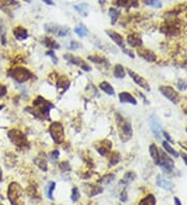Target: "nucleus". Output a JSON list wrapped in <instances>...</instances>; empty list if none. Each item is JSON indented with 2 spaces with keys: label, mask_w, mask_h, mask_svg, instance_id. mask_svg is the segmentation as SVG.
<instances>
[{
  "label": "nucleus",
  "mask_w": 187,
  "mask_h": 205,
  "mask_svg": "<svg viewBox=\"0 0 187 205\" xmlns=\"http://www.w3.org/2000/svg\"><path fill=\"white\" fill-rule=\"evenodd\" d=\"M114 120H115V124H117L118 137H120L121 141L123 143H126V142H128L132 138L133 135L132 124L130 122V120H128V118L124 117L120 113H115Z\"/></svg>",
  "instance_id": "obj_2"
},
{
  "label": "nucleus",
  "mask_w": 187,
  "mask_h": 205,
  "mask_svg": "<svg viewBox=\"0 0 187 205\" xmlns=\"http://www.w3.org/2000/svg\"><path fill=\"white\" fill-rule=\"evenodd\" d=\"M87 59L91 62H94V63H98V64H103L105 63V62H107V59H106L105 57H103V56L101 55H91L88 56Z\"/></svg>",
  "instance_id": "obj_32"
},
{
  "label": "nucleus",
  "mask_w": 187,
  "mask_h": 205,
  "mask_svg": "<svg viewBox=\"0 0 187 205\" xmlns=\"http://www.w3.org/2000/svg\"><path fill=\"white\" fill-rule=\"evenodd\" d=\"M127 44H128L130 47H132V48L141 47V45H142L141 37L136 33H130L128 34V36H127Z\"/></svg>",
  "instance_id": "obj_20"
},
{
  "label": "nucleus",
  "mask_w": 187,
  "mask_h": 205,
  "mask_svg": "<svg viewBox=\"0 0 187 205\" xmlns=\"http://www.w3.org/2000/svg\"><path fill=\"white\" fill-rule=\"evenodd\" d=\"M98 86H99V88L103 91L104 93L107 94V96H114L115 94L114 88L112 87V85L108 81H101Z\"/></svg>",
  "instance_id": "obj_21"
},
{
  "label": "nucleus",
  "mask_w": 187,
  "mask_h": 205,
  "mask_svg": "<svg viewBox=\"0 0 187 205\" xmlns=\"http://www.w3.org/2000/svg\"><path fill=\"white\" fill-rule=\"evenodd\" d=\"M43 1L48 5H54V2H53L52 0H43Z\"/></svg>",
  "instance_id": "obj_50"
},
{
  "label": "nucleus",
  "mask_w": 187,
  "mask_h": 205,
  "mask_svg": "<svg viewBox=\"0 0 187 205\" xmlns=\"http://www.w3.org/2000/svg\"><path fill=\"white\" fill-rule=\"evenodd\" d=\"M114 4L121 7H129L132 5V0H115Z\"/></svg>",
  "instance_id": "obj_36"
},
{
  "label": "nucleus",
  "mask_w": 187,
  "mask_h": 205,
  "mask_svg": "<svg viewBox=\"0 0 187 205\" xmlns=\"http://www.w3.org/2000/svg\"><path fill=\"white\" fill-rule=\"evenodd\" d=\"M64 58L67 59V60L69 61L70 63H72L74 65H77V66H79V67H81L83 70H85V72H90V70H91L90 65H88L87 62L83 60L82 58L77 57V56H74L73 54H71V53H67L66 55H64Z\"/></svg>",
  "instance_id": "obj_10"
},
{
  "label": "nucleus",
  "mask_w": 187,
  "mask_h": 205,
  "mask_svg": "<svg viewBox=\"0 0 187 205\" xmlns=\"http://www.w3.org/2000/svg\"><path fill=\"white\" fill-rule=\"evenodd\" d=\"M157 165L165 172H171L174 169L175 166L173 159L171 156H168L166 152L162 151L161 149H159V162Z\"/></svg>",
  "instance_id": "obj_7"
},
{
  "label": "nucleus",
  "mask_w": 187,
  "mask_h": 205,
  "mask_svg": "<svg viewBox=\"0 0 187 205\" xmlns=\"http://www.w3.org/2000/svg\"><path fill=\"white\" fill-rule=\"evenodd\" d=\"M149 124H150V127L151 130H152L153 134L155 135V137L158 140L161 139V123H160V121L158 120V118L155 115H152V116L150 117L149 119Z\"/></svg>",
  "instance_id": "obj_13"
},
{
  "label": "nucleus",
  "mask_w": 187,
  "mask_h": 205,
  "mask_svg": "<svg viewBox=\"0 0 187 205\" xmlns=\"http://www.w3.org/2000/svg\"><path fill=\"white\" fill-rule=\"evenodd\" d=\"M3 108H4V105H0V111H1V110L3 109Z\"/></svg>",
  "instance_id": "obj_54"
},
{
  "label": "nucleus",
  "mask_w": 187,
  "mask_h": 205,
  "mask_svg": "<svg viewBox=\"0 0 187 205\" xmlns=\"http://www.w3.org/2000/svg\"><path fill=\"white\" fill-rule=\"evenodd\" d=\"M7 87L5 85L0 84V100L7 96Z\"/></svg>",
  "instance_id": "obj_46"
},
{
  "label": "nucleus",
  "mask_w": 187,
  "mask_h": 205,
  "mask_svg": "<svg viewBox=\"0 0 187 205\" xmlns=\"http://www.w3.org/2000/svg\"><path fill=\"white\" fill-rule=\"evenodd\" d=\"M87 3H81L80 5H75V10L78 11L79 14H81V15H83V16H87V14H85L84 13V8H87Z\"/></svg>",
  "instance_id": "obj_41"
},
{
  "label": "nucleus",
  "mask_w": 187,
  "mask_h": 205,
  "mask_svg": "<svg viewBox=\"0 0 187 205\" xmlns=\"http://www.w3.org/2000/svg\"><path fill=\"white\" fill-rule=\"evenodd\" d=\"M45 27H47L46 30L48 31L49 33H51L58 37H66L70 34V29L68 27L60 26V25L48 24V25H45Z\"/></svg>",
  "instance_id": "obj_9"
},
{
  "label": "nucleus",
  "mask_w": 187,
  "mask_h": 205,
  "mask_svg": "<svg viewBox=\"0 0 187 205\" xmlns=\"http://www.w3.org/2000/svg\"><path fill=\"white\" fill-rule=\"evenodd\" d=\"M55 85H56V88H57L58 90H60V93L62 94L68 88L70 87L71 81L67 76L61 75V76H59L58 78H56Z\"/></svg>",
  "instance_id": "obj_15"
},
{
  "label": "nucleus",
  "mask_w": 187,
  "mask_h": 205,
  "mask_svg": "<svg viewBox=\"0 0 187 205\" xmlns=\"http://www.w3.org/2000/svg\"><path fill=\"white\" fill-rule=\"evenodd\" d=\"M11 78L18 83H25L32 78V72L24 66H17L8 73Z\"/></svg>",
  "instance_id": "obj_4"
},
{
  "label": "nucleus",
  "mask_w": 187,
  "mask_h": 205,
  "mask_svg": "<svg viewBox=\"0 0 187 205\" xmlns=\"http://www.w3.org/2000/svg\"><path fill=\"white\" fill-rule=\"evenodd\" d=\"M174 201H175V204H176V205H182V204H181V201L179 200V198L175 197V198H174Z\"/></svg>",
  "instance_id": "obj_51"
},
{
  "label": "nucleus",
  "mask_w": 187,
  "mask_h": 205,
  "mask_svg": "<svg viewBox=\"0 0 187 205\" xmlns=\"http://www.w3.org/2000/svg\"><path fill=\"white\" fill-rule=\"evenodd\" d=\"M156 183H157V186H158L166 190V191H171V190L173 189V185H171V183L168 180L164 179V178H163L161 175H158V176H157Z\"/></svg>",
  "instance_id": "obj_24"
},
{
  "label": "nucleus",
  "mask_w": 187,
  "mask_h": 205,
  "mask_svg": "<svg viewBox=\"0 0 187 205\" xmlns=\"http://www.w3.org/2000/svg\"><path fill=\"white\" fill-rule=\"evenodd\" d=\"M108 15H109V17H110V19H111V24L114 25L115 23H117L118 17L121 16V11L118 10H117V8H114V7H110L108 10Z\"/></svg>",
  "instance_id": "obj_30"
},
{
  "label": "nucleus",
  "mask_w": 187,
  "mask_h": 205,
  "mask_svg": "<svg viewBox=\"0 0 187 205\" xmlns=\"http://www.w3.org/2000/svg\"><path fill=\"white\" fill-rule=\"evenodd\" d=\"M149 151H150V156H152L155 164L157 165L159 162V148L157 147L156 144H151L149 147Z\"/></svg>",
  "instance_id": "obj_27"
},
{
  "label": "nucleus",
  "mask_w": 187,
  "mask_h": 205,
  "mask_svg": "<svg viewBox=\"0 0 187 205\" xmlns=\"http://www.w3.org/2000/svg\"><path fill=\"white\" fill-rule=\"evenodd\" d=\"M46 54H47V56H50V57H51L53 63L56 64L58 62V58H57V56H56V54L54 53L53 50H48V51L46 52Z\"/></svg>",
  "instance_id": "obj_42"
},
{
  "label": "nucleus",
  "mask_w": 187,
  "mask_h": 205,
  "mask_svg": "<svg viewBox=\"0 0 187 205\" xmlns=\"http://www.w3.org/2000/svg\"><path fill=\"white\" fill-rule=\"evenodd\" d=\"M162 147L164 148V150L166 151L167 153H170L171 156H173L174 157H179L180 154L177 152L176 149H174L173 146H171L170 143H168L167 141H163L162 142Z\"/></svg>",
  "instance_id": "obj_31"
},
{
  "label": "nucleus",
  "mask_w": 187,
  "mask_h": 205,
  "mask_svg": "<svg viewBox=\"0 0 187 205\" xmlns=\"http://www.w3.org/2000/svg\"><path fill=\"white\" fill-rule=\"evenodd\" d=\"M114 177H115V175L114 173H107L101 178V179L99 180V182L103 183V185H109L110 182H112V180L114 179Z\"/></svg>",
  "instance_id": "obj_34"
},
{
  "label": "nucleus",
  "mask_w": 187,
  "mask_h": 205,
  "mask_svg": "<svg viewBox=\"0 0 187 205\" xmlns=\"http://www.w3.org/2000/svg\"><path fill=\"white\" fill-rule=\"evenodd\" d=\"M2 179H3V173H2V169L0 167V183L2 182Z\"/></svg>",
  "instance_id": "obj_53"
},
{
  "label": "nucleus",
  "mask_w": 187,
  "mask_h": 205,
  "mask_svg": "<svg viewBox=\"0 0 187 205\" xmlns=\"http://www.w3.org/2000/svg\"><path fill=\"white\" fill-rule=\"evenodd\" d=\"M103 192V188L102 186H93V189H91V197H93V196H96V195H99V194H101V193Z\"/></svg>",
  "instance_id": "obj_39"
},
{
  "label": "nucleus",
  "mask_w": 187,
  "mask_h": 205,
  "mask_svg": "<svg viewBox=\"0 0 187 205\" xmlns=\"http://www.w3.org/2000/svg\"><path fill=\"white\" fill-rule=\"evenodd\" d=\"M137 55L140 58H142L145 61H149V62H154L156 61L157 56L154 52H152L151 50H148L145 48H142V47H139L137 49Z\"/></svg>",
  "instance_id": "obj_14"
},
{
  "label": "nucleus",
  "mask_w": 187,
  "mask_h": 205,
  "mask_svg": "<svg viewBox=\"0 0 187 205\" xmlns=\"http://www.w3.org/2000/svg\"><path fill=\"white\" fill-rule=\"evenodd\" d=\"M34 163L42 171L46 172L48 170V163H47V159H46L45 154H38V156L34 160Z\"/></svg>",
  "instance_id": "obj_22"
},
{
  "label": "nucleus",
  "mask_w": 187,
  "mask_h": 205,
  "mask_svg": "<svg viewBox=\"0 0 187 205\" xmlns=\"http://www.w3.org/2000/svg\"><path fill=\"white\" fill-rule=\"evenodd\" d=\"M159 90H160V92L162 93L163 96H165L166 99L170 100L171 102H173L174 104H178L180 102L179 93H178L171 86H168V85L160 86Z\"/></svg>",
  "instance_id": "obj_8"
},
{
  "label": "nucleus",
  "mask_w": 187,
  "mask_h": 205,
  "mask_svg": "<svg viewBox=\"0 0 187 205\" xmlns=\"http://www.w3.org/2000/svg\"><path fill=\"white\" fill-rule=\"evenodd\" d=\"M59 156H60V152H59L58 149H53L52 151H50L49 152V159L51 160L52 162L57 161V160L59 159Z\"/></svg>",
  "instance_id": "obj_38"
},
{
  "label": "nucleus",
  "mask_w": 187,
  "mask_h": 205,
  "mask_svg": "<svg viewBox=\"0 0 187 205\" xmlns=\"http://www.w3.org/2000/svg\"><path fill=\"white\" fill-rule=\"evenodd\" d=\"M59 169H61L62 171H69L71 167H70V164L68 163L67 161H64L61 162L60 164H59Z\"/></svg>",
  "instance_id": "obj_44"
},
{
  "label": "nucleus",
  "mask_w": 187,
  "mask_h": 205,
  "mask_svg": "<svg viewBox=\"0 0 187 205\" xmlns=\"http://www.w3.org/2000/svg\"><path fill=\"white\" fill-rule=\"evenodd\" d=\"M53 108H54V106H53L49 100H45L43 96H38L32 100L31 113L35 117L47 120V119H49V113L51 111V109Z\"/></svg>",
  "instance_id": "obj_1"
},
{
  "label": "nucleus",
  "mask_w": 187,
  "mask_h": 205,
  "mask_svg": "<svg viewBox=\"0 0 187 205\" xmlns=\"http://www.w3.org/2000/svg\"><path fill=\"white\" fill-rule=\"evenodd\" d=\"M112 74L117 79H124L126 77V70L122 64L118 63L114 66V70H112Z\"/></svg>",
  "instance_id": "obj_23"
},
{
  "label": "nucleus",
  "mask_w": 187,
  "mask_h": 205,
  "mask_svg": "<svg viewBox=\"0 0 187 205\" xmlns=\"http://www.w3.org/2000/svg\"><path fill=\"white\" fill-rule=\"evenodd\" d=\"M177 85H178V88H179L181 91L186 90V89H187V82L184 81V80H179Z\"/></svg>",
  "instance_id": "obj_43"
},
{
  "label": "nucleus",
  "mask_w": 187,
  "mask_h": 205,
  "mask_svg": "<svg viewBox=\"0 0 187 205\" xmlns=\"http://www.w3.org/2000/svg\"><path fill=\"white\" fill-rule=\"evenodd\" d=\"M95 148H96V150L100 156H107L112 149V142L108 139H103L95 145Z\"/></svg>",
  "instance_id": "obj_11"
},
{
  "label": "nucleus",
  "mask_w": 187,
  "mask_h": 205,
  "mask_svg": "<svg viewBox=\"0 0 187 205\" xmlns=\"http://www.w3.org/2000/svg\"><path fill=\"white\" fill-rule=\"evenodd\" d=\"M43 44H44V46H45V47H47V48H49V49H51V50L59 49V44L51 36H45V37H44Z\"/></svg>",
  "instance_id": "obj_25"
},
{
  "label": "nucleus",
  "mask_w": 187,
  "mask_h": 205,
  "mask_svg": "<svg viewBox=\"0 0 187 205\" xmlns=\"http://www.w3.org/2000/svg\"><path fill=\"white\" fill-rule=\"evenodd\" d=\"M186 132H187V127H186Z\"/></svg>",
  "instance_id": "obj_56"
},
{
  "label": "nucleus",
  "mask_w": 187,
  "mask_h": 205,
  "mask_svg": "<svg viewBox=\"0 0 187 205\" xmlns=\"http://www.w3.org/2000/svg\"><path fill=\"white\" fill-rule=\"evenodd\" d=\"M105 32L109 36V38H110V40L114 41L118 47H121L122 49L125 48V41H124L123 35L114 30H106Z\"/></svg>",
  "instance_id": "obj_16"
},
{
  "label": "nucleus",
  "mask_w": 187,
  "mask_h": 205,
  "mask_svg": "<svg viewBox=\"0 0 187 205\" xmlns=\"http://www.w3.org/2000/svg\"><path fill=\"white\" fill-rule=\"evenodd\" d=\"M13 34H14V36L19 41H25L26 38H28L27 29L20 25H18L16 27L13 28Z\"/></svg>",
  "instance_id": "obj_18"
},
{
  "label": "nucleus",
  "mask_w": 187,
  "mask_h": 205,
  "mask_svg": "<svg viewBox=\"0 0 187 205\" xmlns=\"http://www.w3.org/2000/svg\"><path fill=\"white\" fill-rule=\"evenodd\" d=\"M156 204V198L153 194H148L139 201L138 205H155Z\"/></svg>",
  "instance_id": "obj_28"
},
{
  "label": "nucleus",
  "mask_w": 187,
  "mask_h": 205,
  "mask_svg": "<svg viewBox=\"0 0 187 205\" xmlns=\"http://www.w3.org/2000/svg\"><path fill=\"white\" fill-rule=\"evenodd\" d=\"M135 178H136L135 172L128 171V172H126V173L124 174V176H123V178H122V180L120 181V183L121 185L123 183L124 186H128L129 183H131L132 181L135 179Z\"/></svg>",
  "instance_id": "obj_26"
},
{
  "label": "nucleus",
  "mask_w": 187,
  "mask_h": 205,
  "mask_svg": "<svg viewBox=\"0 0 187 205\" xmlns=\"http://www.w3.org/2000/svg\"><path fill=\"white\" fill-rule=\"evenodd\" d=\"M22 188L18 182H11L7 189V198L13 205H19L20 198L22 196Z\"/></svg>",
  "instance_id": "obj_6"
},
{
  "label": "nucleus",
  "mask_w": 187,
  "mask_h": 205,
  "mask_svg": "<svg viewBox=\"0 0 187 205\" xmlns=\"http://www.w3.org/2000/svg\"><path fill=\"white\" fill-rule=\"evenodd\" d=\"M127 73H128L130 78L133 80V82H134L136 85H138L139 87L145 89V90H150V85L145 78H142L141 76H139L138 74H136L135 72H133L131 70H127Z\"/></svg>",
  "instance_id": "obj_12"
},
{
  "label": "nucleus",
  "mask_w": 187,
  "mask_h": 205,
  "mask_svg": "<svg viewBox=\"0 0 187 205\" xmlns=\"http://www.w3.org/2000/svg\"><path fill=\"white\" fill-rule=\"evenodd\" d=\"M162 134H163V136H164L165 138L167 139V141H170V142H174V141H173V139H171V137H170V135H168V133H167V132H162Z\"/></svg>",
  "instance_id": "obj_49"
},
{
  "label": "nucleus",
  "mask_w": 187,
  "mask_h": 205,
  "mask_svg": "<svg viewBox=\"0 0 187 205\" xmlns=\"http://www.w3.org/2000/svg\"><path fill=\"white\" fill-rule=\"evenodd\" d=\"M23 1H25V2H30V0H23Z\"/></svg>",
  "instance_id": "obj_55"
},
{
  "label": "nucleus",
  "mask_w": 187,
  "mask_h": 205,
  "mask_svg": "<svg viewBox=\"0 0 187 205\" xmlns=\"http://www.w3.org/2000/svg\"><path fill=\"white\" fill-rule=\"evenodd\" d=\"M107 156H108L109 167H114V166H117L122 161V154L118 150H111Z\"/></svg>",
  "instance_id": "obj_19"
},
{
  "label": "nucleus",
  "mask_w": 187,
  "mask_h": 205,
  "mask_svg": "<svg viewBox=\"0 0 187 205\" xmlns=\"http://www.w3.org/2000/svg\"><path fill=\"white\" fill-rule=\"evenodd\" d=\"M181 156H182V159L184 160L185 164L187 165V154H185V153H181Z\"/></svg>",
  "instance_id": "obj_52"
},
{
  "label": "nucleus",
  "mask_w": 187,
  "mask_h": 205,
  "mask_svg": "<svg viewBox=\"0 0 187 205\" xmlns=\"http://www.w3.org/2000/svg\"><path fill=\"white\" fill-rule=\"evenodd\" d=\"M48 132L56 145H61L65 142V127L60 121H53L50 123Z\"/></svg>",
  "instance_id": "obj_3"
},
{
  "label": "nucleus",
  "mask_w": 187,
  "mask_h": 205,
  "mask_svg": "<svg viewBox=\"0 0 187 205\" xmlns=\"http://www.w3.org/2000/svg\"><path fill=\"white\" fill-rule=\"evenodd\" d=\"M145 2L147 5H150V6H153V7L161 6V2H160L159 0H145Z\"/></svg>",
  "instance_id": "obj_40"
},
{
  "label": "nucleus",
  "mask_w": 187,
  "mask_h": 205,
  "mask_svg": "<svg viewBox=\"0 0 187 205\" xmlns=\"http://www.w3.org/2000/svg\"><path fill=\"white\" fill-rule=\"evenodd\" d=\"M80 199V192L77 186H74L72 189V195H71V200L73 202H77Z\"/></svg>",
  "instance_id": "obj_37"
},
{
  "label": "nucleus",
  "mask_w": 187,
  "mask_h": 205,
  "mask_svg": "<svg viewBox=\"0 0 187 205\" xmlns=\"http://www.w3.org/2000/svg\"><path fill=\"white\" fill-rule=\"evenodd\" d=\"M70 44H71V46H69V48L71 50H73V51H75V50H78L79 48H81V45H80L78 41H72Z\"/></svg>",
  "instance_id": "obj_45"
},
{
  "label": "nucleus",
  "mask_w": 187,
  "mask_h": 205,
  "mask_svg": "<svg viewBox=\"0 0 187 205\" xmlns=\"http://www.w3.org/2000/svg\"><path fill=\"white\" fill-rule=\"evenodd\" d=\"M123 52H125V53H126L127 55H129L130 57L134 58V54H133V53H132V51H130V50L126 49V48H123Z\"/></svg>",
  "instance_id": "obj_48"
},
{
  "label": "nucleus",
  "mask_w": 187,
  "mask_h": 205,
  "mask_svg": "<svg viewBox=\"0 0 187 205\" xmlns=\"http://www.w3.org/2000/svg\"><path fill=\"white\" fill-rule=\"evenodd\" d=\"M120 200L122 202H126L127 200H128V194H127V190H123V191L121 192Z\"/></svg>",
  "instance_id": "obj_47"
},
{
  "label": "nucleus",
  "mask_w": 187,
  "mask_h": 205,
  "mask_svg": "<svg viewBox=\"0 0 187 205\" xmlns=\"http://www.w3.org/2000/svg\"><path fill=\"white\" fill-rule=\"evenodd\" d=\"M118 100L122 104H130V105H137V100L132 96L130 92L127 91H122L118 93Z\"/></svg>",
  "instance_id": "obj_17"
},
{
  "label": "nucleus",
  "mask_w": 187,
  "mask_h": 205,
  "mask_svg": "<svg viewBox=\"0 0 187 205\" xmlns=\"http://www.w3.org/2000/svg\"><path fill=\"white\" fill-rule=\"evenodd\" d=\"M55 188H56V183L54 181H51L48 186V191H47V197L50 200H54V198H53V192H54Z\"/></svg>",
  "instance_id": "obj_35"
},
{
  "label": "nucleus",
  "mask_w": 187,
  "mask_h": 205,
  "mask_svg": "<svg viewBox=\"0 0 187 205\" xmlns=\"http://www.w3.org/2000/svg\"><path fill=\"white\" fill-rule=\"evenodd\" d=\"M74 31H75V33L78 35V36H80V37L87 36V33H88V30H87V26H84L83 24H80V25L77 26V27L74 29Z\"/></svg>",
  "instance_id": "obj_33"
},
{
  "label": "nucleus",
  "mask_w": 187,
  "mask_h": 205,
  "mask_svg": "<svg viewBox=\"0 0 187 205\" xmlns=\"http://www.w3.org/2000/svg\"><path fill=\"white\" fill-rule=\"evenodd\" d=\"M8 139L11 140V142L14 145H16L17 147L19 148H23L28 145V141L27 138H26L25 134L22 132V130H18V129H11L8 130L7 133Z\"/></svg>",
  "instance_id": "obj_5"
},
{
  "label": "nucleus",
  "mask_w": 187,
  "mask_h": 205,
  "mask_svg": "<svg viewBox=\"0 0 187 205\" xmlns=\"http://www.w3.org/2000/svg\"><path fill=\"white\" fill-rule=\"evenodd\" d=\"M0 41L2 46L7 45V28L2 19H0Z\"/></svg>",
  "instance_id": "obj_29"
}]
</instances>
